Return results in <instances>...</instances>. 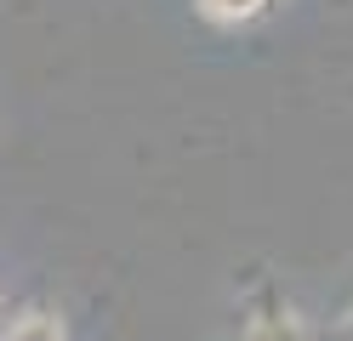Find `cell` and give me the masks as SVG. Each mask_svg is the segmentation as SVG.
I'll use <instances>...</instances> for the list:
<instances>
[{
    "label": "cell",
    "mask_w": 353,
    "mask_h": 341,
    "mask_svg": "<svg viewBox=\"0 0 353 341\" xmlns=\"http://www.w3.org/2000/svg\"><path fill=\"white\" fill-rule=\"evenodd\" d=\"M347 341H353V318H347Z\"/></svg>",
    "instance_id": "obj_4"
},
{
    "label": "cell",
    "mask_w": 353,
    "mask_h": 341,
    "mask_svg": "<svg viewBox=\"0 0 353 341\" xmlns=\"http://www.w3.org/2000/svg\"><path fill=\"white\" fill-rule=\"evenodd\" d=\"M268 0H200L205 17H223V23H239V17H256Z\"/></svg>",
    "instance_id": "obj_3"
},
{
    "label": "cell",
    "mask_w": 353,
    "mask_h": 341,
    "mask_svg": "<svg viewBox=\"0 0 353 341\" xmlns=\"http://www.w3.org/2000/svg\"><path fill=\"white\" fill-rule=\"evenodd\" d=\"M6 341H63V324L52 313H23V318H12V330H6Z\"/></svg>",
    "instance_id": "obj_1"
},
{
    "label": "cell",
    "mask_w": 353,
    "mask_h": 341,
    "mask_svg": "<svg viewBox=\"0 0 353 341\" xmlns=\"http://www.w3.org/2000/svg\"><path fill=\"white\" fill-rule=\"evenodd\" d=\"M245 341H302V330H296L291 313H262V318H251Z\"/></svg>",
    "instance_id": "obj_2"
}]
</instances>
